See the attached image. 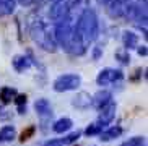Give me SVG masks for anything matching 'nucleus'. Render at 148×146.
<instances>
[{"label":"nucleus","instance_id":"obj_25","mask_svg":"<svg viewBox=\"0 0 148 146\" xmlns=\"http://www.w3.org/2000/svg\"><path fill=\"white\" fill-rule=\"evenodd\" d=\"M137 52H138V55L142 57H147V46H137Z\"/></svg>","mask_w":148,"mask_h":146},{"label":"nucleus","instance_id":"obj_13","mask_svg":"<svg viewBox=\"0 0 148 146\" xmlns=\"http://www.w3.org/2000/svg\"><path fill=\"white\" fill-rule=\"evenodd\" d=\"M72 125H73L72 119H69V117H62V119H59V120L54 122L52 130L56 132V133H65V132H69V130L72 128Z\"/></svg>","mask_w":148,"mask_h":146},{"label":"nucleus","instance_id":"obj_14","mask_svg":"<svg viewBox=\"0 0 148 146\" xmlns=\"http://www.w3.org/2000/svg\"><path fill=\"white\" fill-rule=\"evenodd\" d=\"M122 135V128L121 127H111L108 130H103L99 133V140L101 141H111V140H116Z\"/></svg>","mask_w":148,"mask_h":146},{"label":"nucleus","instance_id":"obj_27","mask_svg":"<svg viewBox=\"0 0 148 146\" xmlns=\"http://www.w3.org/2000/svg\"><path fill=\"white\" fill-rule=\"evenodd\" d=\"M36 0H16V3L23 5V7H29V5H33Z\"/></svg>","mask_w":148,"mask_h":146},{"label":"nucleus","instance_id":"obj_19","mask_svg":"<svg viewBox=\"0 0 148 146\" xmlns=\"http://www.w3.org/2000/svg\"><path fill=\"white\" fill-rule=\"evenodd\" d=\"M101 132H103V125H99L98 122H95V123H91V125L86 127L85 135H86V136H96V135H99Z\"/></svg>","mask_w":148,"mask_h":146},{"label":"nucleus","instance_id":"obj_9","mask_svg":"<svg viewBox=\"0 0 148 146\" xmlns=\"http://www.w3.org/2000/svg\"><path fill=\"white\" fill-rule=\"evenodd\" d=\"M111 101H112V94L108 89H99L95 96H91V106L98 111H101L104 106H108Z\"/></svg>","mask_w":148,"mask_h":146},{"label":"nucleus","instance_id":"obj_8","mask_svg":"<svg viewBox=\"0 0 148 146\" xmlns=\"http://www.w3.org/2000/svg\"><path fill=\"white\" fill-rule=\"evenodd\" d=\"M34 109H36V114L41 117V120L46 122L47 119H51L52 117V106H51V102H49L46 98H41L38 99L34 102Z\"/></svg>","mask_w":148,"mask_h":146},{"label":"nucleus","instance_id":"obj_2","mask_svg":"<svg viewBox=\"0 0 148 146\" xmlns=\"http://www.w3.org/2000/svg\"><path fill=\"white\" fill-rule=\"evenodd\" d=\"M29 34L31 39L46 52H56L57 47H59L54 41V34L51 33L47 23L44 21L42 18H38L29 25Z\"/></svg>","mask_w":148,"mask_h":146},{"label":"nucleus","instance_id":"obj_16","mask_svg":"<svg viewBox=\"0 0 148 146\" xmlns=\"http://www.w3.org/2000/svg\"><path fill=\"white\" fill-rule=\"evenodd\" d=\"M16 94L18 93H16L15 88H12V86H3V88L0 89V101H2V104H10L15 99Z\"/></svg>","mask_w":148,"mask_h":146},{"label":"nucleus","instance_id":"obj_21","mask_svg":"<svg viewBox=\"0 0 148 146\" xmlns=\"http://www.w3.org/2000/svg\"><path fill=\"white\" fill-rule=\"evenodd\" d=\"M116 59H117L122 65H129L130 63V54H129V50H125V49L116 52Z\"/></svg>","mask_w":148,"mask_h":146},{"label":"nucleus","instance_id":"obj_23","mask_svg":"<svg viewBox=\"0 0 148 146\" xmlns=\"http://www.w3.org/2000/svg\"><path fill=\"white\" fill-rule=\"evenodd\" d=\"M13 101H15V104H16V106H26L28 98H26V94H16Z\"/></svg>","mask_w":148,"mask_h":146},{"label":"nucleus","instance_id":"obj_18","mask_svg":"<svg viewBox=\"0 0 148 146\" xmlns=\"http://www.w3.org/2000/svg\"><path fill=\"white\" fill-rule=\"evenodd\" d=\"M121 146H147V140H145V136H134L124 141Z\"/></svg>","mask_w":148,"mask_h":146},{"label":"nucleus","instance_id":"obj_1","mask_svg":"<svg viewBox=\"0 0 148 146\" xmlns=\"http://www.w3.org/2000/svg\"><path fill=\"white\" fill-rule=\"evenodd\" d=\"M99 33V20L95 10L85 8L80 13L77 25L73 26V33L70 39V46L67 50L72 55H83L88 50V46L98 38Z\"/></svg>","mask_w":148,"mask_h":146},{"label":"nucleus","instance_id":"obj_5","mask_svg":"<svg viewBox=\"0 0 148 146\" xmlns=\"http://www.w3.org/2000/svg\"><path fill=\"white\" fill-rule=\"evenodd\" d=\"M124 80V72L122 70H114V68H104L101 70L96 76V83L99 86H108L111 83L121 81Z\"/></svg>","mask_w":148,"mask_h":146},{"label":"nucleus","instance_id":"obj_26","mask_svg":"<svg viewBox=\"0 0 148 146\" xmlns=\"http://www.w3.org/2000/svg\"><path fill=\"white\" fill-rule=\"evenodd\" d=\"M44 146H64V145H62L60 140H49V141H46Z\"/></svg>","mask_w":148,"mask_h":146},{"label":"nucleus","instance_id":"obj_7","mask_svg":"<svg viewBox=\"0 0 148 146\" xmlns=\"http://www.w3.org/2000/svg\"><path fill=\"white\" fill-rule=\"evenodd\" d=\"M116 111H117V106H116V102H111L108 104V106H104V107L99 111V117H98V123L99 125H109L111 122L114 120V117H116Z\"/></svg>","mask_w":148,"mask_h":146},{"label":"nucleus","instance_id":"obj_24","mask_svg":"<svg viewBox=\"0 0 148 146\" xmlns=\"http://www.w3.org/2000/svg\"><path fill=\"white\" fill-rule=\"evenodd\" d=\"M101 55H103V47H101V46L93 47V60H99Z\"/></svg>","mask_w":148,"mask_h":146},{"label":"nucleus","instance_id":"obj_3","mask_svg":"<svg viewBox=\"0 0 148 146\" xmlns=\"http://www.w3.org/2000/svg\"><path fill=\"white\" fill-rule=\"evenodd\" d=\"M72 33H73V23H72V18L69 15L67 18L56 23V29H54V41H56V44L67 50L70 46Z\"/></svg>","mask_w":148,"mask_h":146},{"label":"nucleus","instance_id":"obj_20","mask_svg":"<svg viewBox=\"0 0 148 146\" xmlns=\"http://www.w3.org/2000/svg\"><path fill=\"white\" fill-rule=\"evenodd\" d=\"M34 133H36V125H29V127H26V128L21 132V135H20V141L21 143L28 141L29 138H33Z\"/></svg>","mask_w":148,"mask_h":146},{"label":"nucleus","instance_id":"obj_6","mask_svg":"<svg viewBox=\"0 0 148 146\" xmlns=\"http://www.w3.org/2000/svg\"><path fill=\"white\" fill-rule=\"evenodd\" d=\"M104 5H106V13L112 20L125 16L127 0H104Z\"/></svg>","mask_w":148,"mask_h":146},{"label":"nucleus","instance_id":"obj_17","mask_svg":"<svg viewBox=\"0 0 148 146\" xmlns=\"http://www.w3.org/2000/svg\"><path fill=\"white\" fill-rule=\"evenodd\" d=\"M16 8V0H0V16H8Z\"/></svg>","mask_w":148,"mask_h":146},{"label":"nucleus","instance_id":"obj_12","mask_svg":"<svg viewBox=\"0 0 148 146\" xmlns=\"http://www.w3.org/2000/svg\"><path fill=\"white\" fill-rule=\"evenodd\" d=\"M122 42H124V47L125 50H130V49H137L138 46V36L132 33V31H125L122 34Z\"/></svg>","mask_w":148,"mask_h":146},{"label":"nucleus","instance_id":"obj_15","mask_svg":"<svg viewBox=\"0 0 148 146\" xmlns=\"http://www.w3.org/2000/svg\"><path fill=\"white\" fill-rule=\"evenodd\" d=\"M15 138H16V130H15L13 125H5L0 128V141L2 143L13 141Z\"/></svg>","mask_w":148,"mask_h":146},{"label":"nucleus","instance_id":"obj_11","mask_svg":"<svg viewBox=\"0 0 148 146\" xmlns=\"http://www.w3.org/2000/svg\"><path fill=\"white\" fill-rule=\"evenodd\" d=\"M12 65H13V68L16 70L18 73H23L25 70L29 68L33 63H31V60L26 55H15L13 60H12Z\"/></svg>","mask_w":148,"mask_h":146},{"label":"nucleus","instance_id":"obj_22","mask_svg":"<svg viewBox=\"0 0 148 146\" xmlns=\"http://www.w3.org/2000/svg\"><path fill=\"white\" fill-rule=\"evenodd\" d=\"M82 136V132H72V133H69L65 138H62L60 141H62V145H72V143H75V141H78V138Z\"/></svg>","mask_w":148,"mask_h":146},{"label":"nucleus","instance_id":"obj_10","mask_svg":"<svg viewBox=\"0 0 148 146\" xmlns=\"http://www.w3.org/2000/svg\"><path fill=\"white\" fill-rule=\"evenodd\" d=\"M72 106L77 107V109H80V111L88 109L90 106H91V96L88 94V93H85V91H80L78 94L72 99Z\"/></svg>","mask_w":148,"mask_h":146},{"label":"nucleus","instance_id":"obj_4","mask_svg":"<svg viewBox=\"0 0 148 146\" xmlns=\"http://www.w3.org/2000/svg\"><path fill=\"white\" fill-rule=\"evenodd\" d=\"M82 85V76L77 73H67V75H60L56 78L52 83L54 91L57 93H67V91H75Z\"/></svg>","mask_w":148,"mask_h":146},{"label":"nucleus","instance_id":"obj_28","mask_svg":"<svg viewBox=\"0 0 148 146\" xmlns=\"http://www.w3.org/2000/svg\"><path fill=\"white\" fill-rule=\"evenodd\" d=\"M18 114H26V106H18Z\"/></svg>","mask_w":148,"mask_h":146}]
</instances>
